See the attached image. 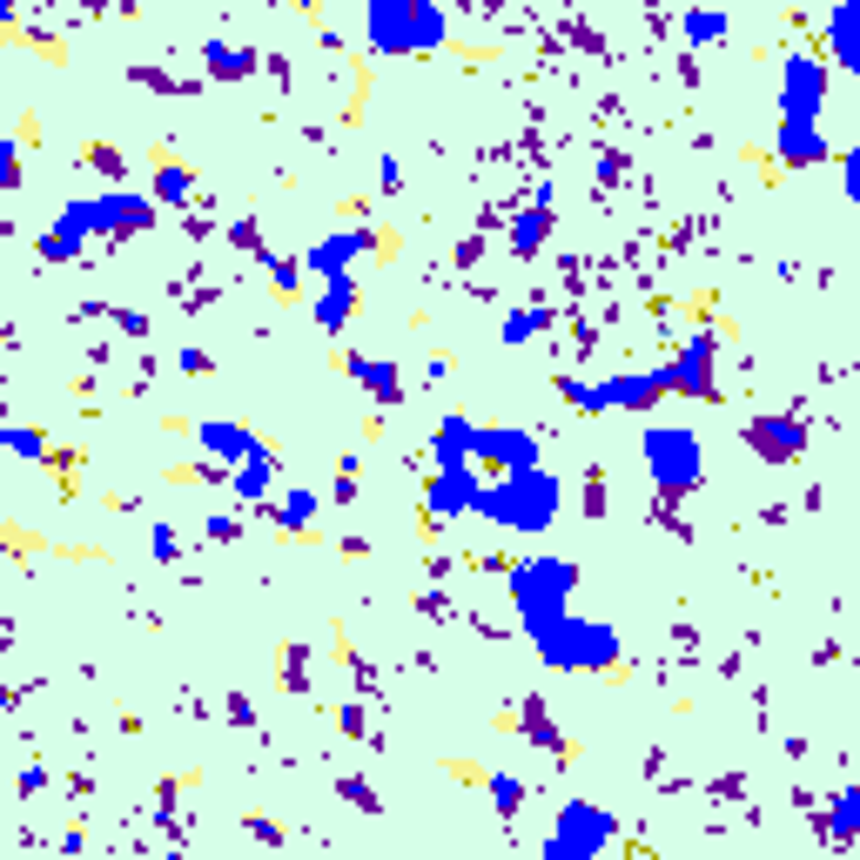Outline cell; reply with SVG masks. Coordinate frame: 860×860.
<instances>
[{"instance_id":"1","label":"cell","mask_w":860,"mask_h":860,"mask_svg":"<svg viewBox=\"0 0 860 860\" xmlns=\"http://www.w3.org/2000/svg\"><path fill=\"white\" fill-rule=\"evenodd\" d=\"M478 518H491L497 532H518V538H538L558 525V511H565V491L545 464H525V471H497L478 484Z\"/></svg>"},{"instance_id":"2","label":"cell","mask_w":860,"mask_h":860,"mask_svg":"<svg viewBox=\"0 0 860 860\" xmlns=\"http://www.w3.org/2000/svg\"><path fill=\"white\" fill-rule=\"evenodd\" d=\"M532 646H538V659L558 665V672H612V665H619V632H612V626H591V619H578V612H558L552 626H538Z\"/></svg>"},{"instance_id":"3","label":"cell","mask_w":860,"mask_h":860,"mask_svg":"<svg viewBox=\"0 0 860 860\" xmlns=\"http://www.w3.org/2000/svg\"><path fill=\"white\" fill-rule=\"evenodd\" d=\"M571 591H578V565L571 558H525L511 571V606H518L525 639L538 626H552L558 612H571Z\"/></svg>"},{"instance_id":"4","label":"cell","mask_w":860,"mask_h":860,"mask_svg":"<svg viewBox=\"0 0 860 860\" xmlns=\"http://www.w3.org/2000/svg\"><path fill=\"white\" fill-rule=\"evenodd\" d=\"M639 451H646V471H652L659 491H693L700 471H706L700 438H693V430H679V423H652L646 438H639Z\"/></svg>"},{"instance_id":"5","label":"cell","mask_w":860,"mask_h":860,"mask_svg":"<svg viewBox=\"0 0 860 860\" xmlns=\"http://www.w3.org/2000/svg\"><path fill=\"white\" fill-rule=\"evenodd\" d=\"M61 222H74L81 235H141V229H155V202L148 196H128V189H115V196H81V202H67L61 209Z\"/></svg>"},{"instance_id":"6","label":"cell","mask_w":860,"mask_h":860,"mask_svg":"<svg viewBox=\"0 0 860 860\" xmlns=\"http://www.w3.org/2000/svg\"><path fill=\"white\" fill-rule=\"evenodd\" d=\"M578 410H652L672 397V370H632V377H598V384H565Z\"/></svg>"},{"instance_id":"7","label":"cell","mask_w":860,"mask_h":860,"mask_svg":"<svg viewBox=\"0 0 860 860\" xmlns=\"http://www.w3.org/2000/svg\"><path fill=\"white\" fill-rule=\"evenodd\" d=\"M827 108V67L814 54H787L780 61V122H820Z\"/></svg>"},{"instance_id":"8","label":"cell","mask_w":860,"mask_h":860,"mask_svg":"<svg viewBox=\"0 0 860 860\" xmlns=\"http://www.w3.org/2000/svg\"><path fill=\"white\" fill-rule=\"evenodd\" d=\"M478 464L471 458H458V464H430V484H423V511L430 518H471V504H478Z\"/></svg>"},{"instance_id":"9","label":"cell","mask_w":860,"mask_h":860,"mask_svg":"<svg viewBox=\"0 0 860 860\" xmlns=\"http://www.w3.org/2000/svg\"><path fill=\"white\" fill-rule=\"evenodd\" d=\"M619 827H612V814H598V807H585V800H571L565 814H558V827H552V840H545V853H591V847H606Z\"/></svg>"},{"instance_id":"10","label":"cell","mask_w":860,"mask_h":860,"mask_svg":"<svg viewBox=\"0 0 860 860\" xmlns=\"http://www.w3.org/2000/svg\"><path fill=\"white\" fill-rule=\"evenodd\" d=\"M196 438H202V451H209L216 471H229V464H242V458H255V451H270V444L255 438L249 423H235V417H209V423H196Z\"/></svg>"},{"instance_id":"11","label":"cell","mask_w":860,"mask_h":860,"mask_svg":"<svg viewBox=\"0 0 860 860\" xmlns=\"http://www.w3.org/2000/svg\"><path fill=\"white\" fill-rule=\"evenodd\" d=\"M746 444H753L759 458H773V464H787V458L807 451V430H800L794 417H753V423H746Z\"/></svg>"},{"instance_id":"12","label":"cell","mask_w":860,"mask_h":860,"mask_svg":"<svg viewBox=\"0 0 860 860\" xmlns=\"http://www.w3.org/2000/svg\"><path fill=\"white\" fill-rule=\"evenodd\" d=\"M370 242H377L370 229H336V235H323V242L303 255V270H316V276H343V270H350Z\"/></svg>"},{"instance_id":"13","label":"cell","mask_w":860,"mask_h":860,"mask_svg":"<svg viewBox=\"0 0 860 860\" xmlns=\"http://www.w3.org/2000/svg\"><path fill=\"white\" fill-rule=\"evenodd\" d=\"M672 390H679V397H720V384H713V336H693V343L679 350Z\"/></svg>"},{"instance_id":"14","label":"cell","mask_w":860,"mask_h":860,"mask_svg":"<svg viewBox=\"0 0 860 860\" xmlns=\"http://www.w3.org/2000/svg\"><path fill=\"white\" fill-rule=\"evenodd\" d=\"M773 155H780V168H814V161H827L820 122H780V135H773Z\"/></svg>"},{"instance_id":"15","label":"cell","mask_w":860,"mask_h":860,"mask_svg":"<svg viewBox=\"0 0 860 860\" xmlns=\"http://www.w3.org/2000/svg\"><path fill=\"white\" fill-rule=\"evenodd\" d=\"M357 303H364V290H357V276L343 270V276H323V296H316V323L323 329H343L357 316Z\"/></svg>"},{"instance_id":"16","label":"cell","mask_w":860,"mask_h":860,"mask_svg":"<svg viewBox=\"0 0 860 860\" xmlns=\"http://www.w3.org/2000/svg\"><path fill=\"white\" fill-rule=\"evenodd\" d=\"M270 478H276V458H270V451H255V458L229 464V491H235L242 504H270V491H276Z\"/></svg>"},{"instance_id":"17","label":"cell","mask_w":860,"mask_h":860,"mask_svg":"<svg viewBox=\"0 0 860 860\" xmlns=\"http://www.w3.org/2000/svg\"><path fill=\"white\" fill-rule=\"evenodd\" d=\"M34 249H41V263L67 270V263H81V255H88V235H81L74 222H61V216H54V229H48V235H41Z\"/></svg>"},{"instance_id":"18","label":"cell","mask_w":860,"mask_h":860,"mask_svg":"<svg viewBox=\"0 0 860 860\" xmlns=\"http://www.w3.org/2000/svg\"><path fill=\"white\" fill-rule=\"evenodd\" d=\"M350 370H357V384H364L377 403H397V397H403V384H397V364H384V357H350Z\"/></svg>"},{"instance_id":"19","label":"cell","mask_w":860,"mask_h":860,"mask_svg":"<svg viewBox=\"0 0 860 860\" xmlns=\"http://www.w3.org/2000/svg\"><path fill=\"white\" fill-rule=\"evenodd\" d=\"M202 61H209V74H222V81L255 74V48H235V41H209V48H202Z\"/></svg>"},{"instance_id":"20","label":"cell","mask_w":860,"mask_h":860,"mask_svg":"<svg viewBox=\"0 0 860 860\" xmlns=\"http://www.w3.org/2000/svg\"><path fill=\"white\" fill-rule=\"evenodd\" d=\"M189 189H196L189 168L176 155H155V202H189Z\"/></svg>"},{"instance_id":"21","label":"cell","mask_w":860,"mask_h":860,"mask_svg":"<svg viewBox=\"0 0 860 860\" xmlns=\"http://www.w3.org/2000/svg\"><path fill=\"white\" fill-rule=\"evenodd\" d=\"M316 511H323V497H316V491H283V504H276V525H283L290 538H303Z\"/></svg>"},{"instance_id":"22","label":"cell","mask_w":860,"mask_h":860,"mask_svg":"<svg viewBox=\"0 0 860 860\" xmlns=\"http://www.w3.org/2000/svg\"><path fill=\"white\" fill-rule=\"evenodd\" d=\"M827 41H833V61H840V67H860V54H853V0H833V28H827Z\"/></svg>"},{"instance_id":"23","label":"cell","mask_w":860,"mask_h":860,"mask_svg":"<svg viewBox=\"0 0 860 860\" xmlns=\"http://www.w3.org/2000/svg\"><path fill=\"white\" fill-rule=\"evenodd\" d=\"M685 41H693V48L726 41V14H720V8H693V14H685Z\"/></svg>"},{"instance_id":"24","label":"cell","mask_w":860,"mask_h":860,"mask_svg":"<svg viewBox=\"0 0 860 860\" xmlns=\"http://www.w3.org/2000/svg\"><path fill=\"white\" fill-rule=\"evenodd\" d=\"M0 451H14V458H54V444L41 438V430H28V423H14V430H0Z\"/></svg>"},{"instance_id":"25","label":"cell","mask_w":860,"mask_h":860,"mask_svg":"<svg viewBox=\"0 0 860 860\" xmlns=\"http://www.w3.org/2000/svg\"><path fill=\"white\" fill-rule=\"evenodd\" d=\"M545 229H552V216H545V209H532V216L518 222V235H511V249H518V255H532V249L545 242Z\"/></svg>"},{"instance_id":"26","label":"cell","mask_w":860,"mask_h":860,"mask_svg":"<svg viewBox=\"0 0 860 860\" xmlns=\"http://www.w3.org/2000/svg\"><path fill=\"white\" fill-rule=\"evenodd\" d=\"M0 189H21V148L0 141Z\"/></svg>"},{"instance_id":"27","label":"cell","mask_w":860,"mask_h":860,"mask_svg":"<svg viewBox=\"0 0 860 860\" xmlns=\"http://www.w3.org/2000/svg\"><path fill=\"white\" fill-rule=\"evenodd\" d=\"M491 794H497V807H504V814L525 800V794H518V780H511V773H491Z\"/></svg>"},{"instance_id":"28","label":"cell","mask_w":860,"mask_h":860,"mask_svg":"<svg viewBox=\"0 0 860 860\" xmlns=\"http://www.w3.org/2000/svg\"><path fill=\"white\" fill-rule=\"evenodd\" d=\"M532 329H538V310H518V316H511V323H504V343H525Z\"/></svg>"},{"instance_id":"29","label":"cell","mask_w":860,"mask_h":860,"mask_svg":"<svg viewBox=\"0 0 860 860\" xmlns=\"http://www.w3.org/2000/svg\"><path fill=\"white\" fill-rule=\"evenodd\" d=\"M0 34H8V0H0Z\"/></svg>"}]
</instances>
